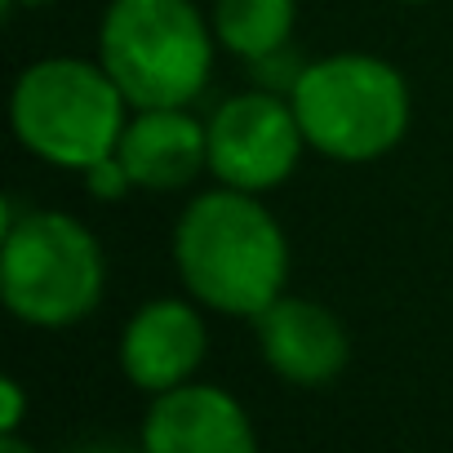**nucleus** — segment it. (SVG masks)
<instances>
[{
  "mask_svg": "<svg viewBox=\"0 0 453 453\" xmlns=\"http://www.w3.org/2000/svg\"><path fill=\"white\" fill-rule=\"evenodd\" d=\"M173 263L204 307L258 320L285 294L289 241L254 191L218 187L182 209L173 226Z\"/></svg>",
  "mask_w": 453,
  "mask_h": 453,
  "instance_id": "f257e3e1",
  "label": "nucleus"
},
{
  "mask_svg": "<svg viewBox=\"0 0 453 453\" xmlns=\"http://www.w3.org/2000/svg\"><path fill=\"white\" fill-rule=\"evenodd\" d=\"M5 307L36 329L81 325L107 289V263L85 222L58 209H23L5 200Z\"/></svg>",
  "mask_w": 453,
  "mask_h": 453,
  "instance_id": "f03ea898",
  "label": "nucleus"
},
{
  "mask_svg": "<svg viewBox=\"0 0 453 453\" xmlns=\"http://www.w3.org/2000/svg\"><path fill=\"white\" fill-rule=\"evenodd\" d=\"M98 63L134 111L187 107L209 85L213 27L191 0H111L98 27Z\"/></svg>",
  "mask_w": 453,
  "mask_h": 453,
  "instance_id": "7ed1b4c3",
  "label": "nucleus"
},
{
  "mask_svg": "<svg viewBox=\"0 0 453 453\" xmlns=\"http://www.w3.org/2000/svg\"><path fill=\"white\" fill-rule=\"evenodd\" d=\"M129 98L107 76L103 63L89 58H41L32 63L10 94V120L19 142L58 165L89 169L120 147Z\"/></svg>",
  "mask_w": 453,
  "mask_h": 453,
  "instance_id": "20e7f679",
  "label": "nucleus"
},
{
  "mask_svg": "<svg viewBox=\"0 0 453 453\" xmlns=\"http://www.w3.org/2000/svg\"><path fill=\"white\" fill-rule=\"evenodd\" d=\"M307 147L329 160H378L409 129V85L373 54H329L303 67L289 89Z\"/></svg>",
  "mask_w": 453,
  "mask_h": 453,
  "instance_id": "39448f33",
  "label": "nucleus"
},
{
  "mask_svg": "<svg viewBox=\"0 0 453 453\" xmlns=\"http://www.w3.org/2000/svg\"><path fill=\"white\" fill-rule=\"evenodd\" d=\"M307 138L294 116V103L272 89H250L226 98L209 116V169L222 187L236 191H272L280 187Z\"/></svg>",
  "mask_w": 453,
  "mask_h": 453,
  "instance_id": "423d86ee",
  "label": "nucleus"
},
{
  "mask_svg": "<svg viewBox=\"0 0 453 453\" xmlns=\"http://www.w3.org/2000/svg\"><path fill=\"white\" fill-rule=\"evenodd\" d=\"M142 453H258L245 404L209 382L160 391L142 418Z\"/></svg>",
  "mask_w": 453,
  "mask_h": 453,
  "instance_id": "0eeeda50",
  "label": "nucleus"
},
{
  "mask_svg": "<svg viewBox=\"0 0 453 453\" xmlns=\"http://www.w3.org/2000/svg\"><path fill=\"white\" fill-rule=\"evenodd\" d=\"M209 347V329L191 303L156 298L138 307L120 334V369L138 391H173L191 382Z\"/></svg>",
  "mask_w": 453,
  "mask_h": 453,
  "instance_id": "6e6552de",
  "label": "nucleus"
},
{
  "mask_svg": "<svg viewBox=\"0 0 453 453\" xmlns=\"http://www.w3.org/2000/svg\"><path fill=\"white\" fill-rule=\"evenodd\" d=\"M254 325L267 365L294 387H325L351 360V338L342 320L311 298L280 294Z\"/></svg>",
  "mask_w": 453,
  "mask_h": 453,
  "instance_id": "1a4fd4ad",
  "label": "nucleus"
},
{
  "mask_svg": "<svg viewBox=\"0 0 453 453\" xmlns=\"http://www.w3.org/2000/svg\"><path fill=\"white\" fill-rule=\"evenodd\" d=\"M134 187L178 191L200 169H209V125H200L187 107H142L116 147Z\"/></svg>",
  "mask_w": 453,
  "mask_h": 453,
  "instance_id": "9d476101",
  "label": "nucleus"
},
{
  "mask_svg": "<svg viewBox=\"0 0 453 453\" xmlns=\"http://www.w3.org/2000/svg\"><path fill=\"white\" fill-rule=\"evenodd\" d=\"M294 0H213V36L245 63H267L294 36Z\"/></svg>",
  "mask_w": 453,
  "mask_h": 453,
  "instance_id": "9b49d317",
  "label": "nucleus"
},
{
  "mask_svg": "<svg viewBox=\"0 0 453 453\" xmlns=\"http://www.w3.org/2000/svg\"><path fill=\"white\" fill-rule=\"evenodd\" d=\"M85 187H89L98 200H120V196L134 191V178H129V169L120 165V156L111 151V156H103L98 165L85 169Z\"/></svg>",
  "mask_w": 453,
  "mask_h": 453,
  "instance_id": "f8f14e48",
  "label": "nucleus"
},
{
  "mask_svg": "<svg viewBox=\"0 0 453 453\" xmlns=\"http://www.w3.org/2000/svg\"><path fill=\"white\" fill-rule=\"evenodd\" d=\"M0 395H5V413H0V426H5V435H19V422H23V387L14 378L0 382Z\"/></svg>",
  "mask_w": 453,
  "mask_h": 453,
  "instance_id": "ddd939ff",
  "label": "nucleus"
},
{
  "mask_svg": "<svg viewBox=\"0 0 453 453\" xmlns=\"http://www.w3.org/2000/svg\"><path fill=\"white\" fill-rule=\"evenodd\" d=\"M67 453H142V444H125V440H85Z\"/></svg>",
  "mask_w": 453,
  "mask_h": 453,
  "instance_id": "4468645a",
  "label": "nucleus"
},
{
  "mask_svg": "<svg viewBox=\"0 0 453 453\" xmlns=\"http://www.w3.org/2000/svg\"><path fill=\"white\" fill-rule=\"evenodd\" d=\"M0 453H36L27 440H19V435H5V440H0Z\"/></svg>",
  "mask_w": 453,
  "mask_h": 453,
  "instance_id": "2eb2a0df",
  "label": "nucleus"
},
{
  "mask_svg": "<svg viewBox=\"0 0 453 453\" xmlns=\"http://www.w3.org/2000/svg\"><path fill=\"white\" fill-rule=\"evenodd\" d=\"M14 5H54V0H5V10H14Z\"/></svg>",
  "mask_w": 453,
  "mask_h": 453,
  "instance_id": "dca6fc26",
  "label": "nucleus"
},
{
  "mask_svg": "<svg viewBox=\"0 0 453 453\" xmlns=\"http://www.w3.org/2000/svg\"><path fill=\"white\" fill-rule=\"evenodd\" d=\"M400 5H426V0H400Z\"/></svg>",
  "mask_w": 453,
  "mask_h": 453,
  "instance_id": "f3484780",
  "label": "nucleus"
}]
</instances>
